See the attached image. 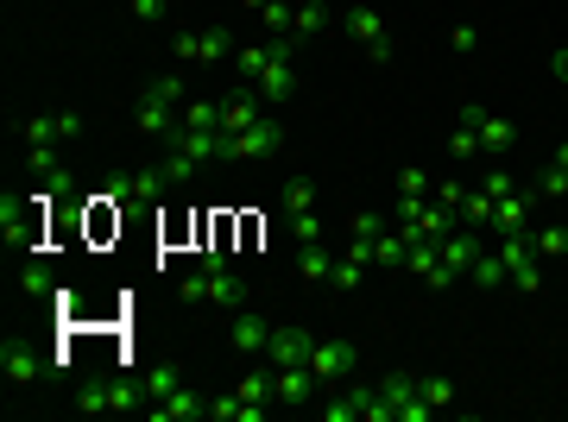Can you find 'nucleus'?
<instances>
[{"label":"nucleus","instance_id":"1","mask_svg":"<svg viewBox=\"0 0 568 422\" xmlns=\"http://www.w3.org/2000/svg\"><path fill=\"white\" fill-rule=\"evenodd\" d=\"M13 133H20V145H26L32 177H39L44 189H63V183H70V171H63V145L82 140V114H26Z\"/></svg>","mask_w":568,"mask_h":422},{"label":"nucleus","instance_id":"2","mask_svg":"<svg viewBox=\"0 0 568 422\" xmlns=\"http://www.w3.org/2000/svg\"><path fill=\"white\" fill-rule=\"evenodd\" d=\"M234 70H241V82H253L265 101H291L297 95V39L278 32L272 44H246V51H234Z\"/></svg>","mask_w":568,"mask_h":422},{"label":"nucleus","instance_id":"3","mask_svg":"<svg viewBox=\"0 0 568 422\" xmlns=\"http://www.w3.org/2000/svg\"><path fill=\"white\" fill-rule=\"evenodd\" d=\"M178 101H183V76H152L140 89V107H133V126L145 140H164L178 126Z\"/></svg>","mask_w":568,"mask_h":422},{"label":"nucleus","instance_id":"4","mask_svg":"<svg viewBox=\"0 0 568 422\" xmlns=\"http://www.w3.org/2000/svg\"><path fill=\"white\" fill-rule=\"evenodd\" d=\"M480 253H487V240H480L474 227H467V234L455 227V234L443 240V253H436V271H429V290H455V284H462L467 271L480 265Z\"/></svg>","mask_w":568,"mask_h":422},{"label":"nucleus","instance_id":"5","mask_svg":"<svg viewBox=\"0 0 568 422\" xmlns=\"http://www.w3.org/2000/svg\"><path fill=\"white\" fill-rule=\"evenodd\" d=\"M178 290L190 302H215V309H241V302H246V278H234L227 265H203V271H190Z\"/></svg>","mask_w":568,"mask_h":422},{"label":"nucleus","instance_id":"6","mask_svg":"<svg viewBox=\"0 0 568 422\" xmlns=\"http://www.w3.org/2000/svg\"><path fill=\"white\" fill-rule=\"evenodd\" d=\"M499 265H506V284H518V290H537L544 284V253L530 246V234H499Z\"/></svg>","mask_w":568,"mask_h":422},{"label":"nucleus","instance_id":"7","mask_svg":"<svg viewBox=\"0 0 568 422\" xmlns=\"http://www.w3.org/2000/svg\"><path fill=\"white\" fill-rule=\"evenodd\" d=\"M462 126L480 140V152L487 158H499V152H511V140H518V126L506 121V114H493V107H480V101H467L462 107Z\"/></svg>","mask_w":568,"mask_h":422},{"label":"nucleus","instance_id":"8","mask_svg":"<svg viewBox=\"0 0 568 422\" xmlns=\"http://www.w3.org/2000/svg\"><path fill=\"white\" fill-rule=\"evenodd\" d=\"M272 152H284V126L272 114L253 121L246 133H222V158H272Z\"/></svg>","mask_w":568,"mask_h":422},{"label":"nucleus","instance_id":"9","mask_svg":"<svg viewBox=\"0 0 568 422\" xmlns=\"http://www.w3.org/2000/svg\"><path fill=\"white\" fill-rule=\"evenodd\" d=\"M171 51H178L183 63H222V58H234V32H227V25H203V32H178V39H171Z\"/></svg>","mask_w":568,"mask_h":422},{"label":"nucleus","instance_id":"10","mask_svg":"<svg viewBox=\"0 0 568 422\" xmlns=\"http://www.w3.org/2000/svg\"><path fill=\"white\" fill-rule=\"evenodd\" d=\"M354 366H361V347L354 341H316V353H310V372L323 379V391L342 384V379H354Z\"/></svg>","mask_w":568,"mask_h":422},{"label":"nucleus","instance_id":"11","mask_svg":"<svg viewBox=\"0 0 568 422\" xmlns=\"http://www.w3.org/2000/svg\"><path fill=\"white\" fill-rule=\"evenodd\" d=\"M347 32L361 39V51L373 63H392V51H398V44H392V32H386V20H379L373 7H347Z\"/></svg>","mask_w":568,"mask_h":422},{"label":"nucleus","instance_id":"12","mask_svg":"<svg viewBox=\"0 0 568 422\" xmlns=\"http://www.w3.org/2000/svg\"><path fill=\"white\" fill-rule=\"evenodd\" d=\"M379 391H386V403H392V422H429L436 416V410L417 398V372H392V379H379Z\"/></svg>","mask_w":568,"mask_h":422},{"label":"nucleus","instance_id":"13","mask_svg":"<svg viewBox=\"0 0 568 422\" xmlns=\"http://www.w3.org/2000/svg\"><path fill=\"white\" fill-rule=\"evenodd\" d=\"M537 189H511V196H499L493 202V234H530V222H537Z\"/></svg>","mask_w":568,"mask_h":422},{"label":"nucleus","instance_id":"14","mask_svg":"<svg viewBox=\"0 0 568 422\" xmlns=\"http://www.w3.org/2000/svg\"><path fill=\"white\" fill-rule=\"evenodd\" d=\"M429 196H436V183H429V171L405 164V171H398V202H392V222H417Z\"/></svg>","mask_w":568,"mask_h":422},{"label":"nucleus","instance_id":"15","mask_svg":"<svg viewBox=\"0 0 568 422\" xmlns=\"http://www.w3.org/2000/svg\"><path fill=\"white\" fill-rule=\"evenodd\" d=\"M265 341H272V322L265 316H253V309H227V347L234 353H265Z\"/></svg>","mask_w":568,"mask_h":422},{"label":"nucleus","instance_id":"16","mask_svg":"<svg viewBox=\"0 0 568 422\" xmlns=\"http://www.w3.org/2000/svg\"><path fill=\"white\" fill-rule=\"evenodd\" d=\"M133 403H145L140 384H121V379H102V384H89V391H77V410H133Z\"/></svg>","mask_w":568,"mask_h":422},{"label":"nucleus","instance_id":"17","mask_svg":"<svg viewBox=\"0 0 568 422\" xmlns=\"http://www.w3.org/2000/svg\"><path fill=\"white\" fill-rule=\"evenodd\" d=\"M316 353V334L304 328H272V341H265V366H310Z\"/></svg>","mask_w":568,"mask_h":422},{"label":"nucleus","instance_id":"18","mask_svg":"<svg viewBox=\"0 0 568 422\" xmlns=\"http://www.w3.org/2000/svg\"><path fill=\"white\" fill-rule=\"evenodd\" d=\"M260 89H253V82H241V89H234V95H222V133H246V126L253 121H265V107H260Z\"/></svg>","mask_w":568,"mask_h":422},{"label":"nucleus","instance_id":"19","mask_svg":"<svg viewBox=\"0 0 568 422\" xmlns=\"http://www.w3.org/2000/svg\"><path fill=\"white\" fill-rule=\"evenodd\" d=\"M272 391H278V403H310L323 391V379L310 366H272Z\"/></svg>","mask_w":568,"mask_h":422},{"label":"nucleus","instance_id":"20","mask_svg":"<svg viewBox=\"0 0 568 422\" xmlns=\"http://www.w3.org/2000/svg\"><path fill=\"white\" fill-rule=\"evenodd\" d=\"M152 416H159V422H203L209 416V398H203V391H190V384H178L171 398L152 403Z\"/></svg>","mask_w":568,"mask_h":422},{"label":"nucleus","instance_id":"21","mask_svg":"<svg viewBox=\"0 0 568 422\" xmlns=\"http://www.w3.org/2000/svg\"><path fill=\"white\" fill-rule=\"evenodd\" d=\"M0 372H7L13 384H39L44 379V360L26 341H7V347H0Z\"/></svg>","mask_w":568,"mask_h":422},{"label":"nucleus","instance_id":"22","mask_svg":"<svg viewBox=\"0 0 568 422\" xmlns=\"http://www.w3.org/2000/svg\"><path fill=\"white\" fill-rule=\"evenodd\" d=\"M537 196H544V202H562V208H568V145H556V152H549L544 177H537Z\"/></svg>","mask_w":568,"mask_h":422},{"label":"nucleus","instance_id":"23","mask_svg":"<svg viewBox=\"0 0 568 422\" xmlns=\"http://www.w3.org/2000/svg\"><path fill=\"white\" fill-rule=\"evenodd\" d=\"M209 422H265V403H246L241 391L234 398H209Z\"/></svg>","mask_w":568,"mask_h":422},{"label":"nucleus","instance_id":"24","mask_svg":"<svg viewBox=\"0 0 568 422\" xmlns=\"http://www.w3.org/2000/svg\"><path fill=\"white\" fill-rule=\"evenodd\" d=\"M417 398L443 416V410H455V398H462V391H455V379H443V372H417Z\"/></svg>","mask_w":568,"mask_h":422},{"label":"nucleus","instance_id":"25","mask_svg":"<svg viewBox=\"0 0 568 422\" xmlns=\"http://www.w3.org/2000/svg\"><path fill=\"white\" fill-rule=\"evenodd\" d=\"M328 25V0H297L291 7V39H310V32H323Z\"/></svg>","mask_w":568,"mask_h":422},{"label":"nucleus","instance_id":"26","mask_svg":"<svg viewBox=\"0 0 568 422\" xmlns=\"http://www.w3.org/2000/svg\"><path fill=\"white\" fill-rule=\"evenodd\" d=\"M178 384H183V372H178V366H152V372L140 379V391H145V410H152L159 398H171Z\"/></svg>","mask_w":568,"mask_h":422},{"label":"nucleus","instance_id":"27","mask_svg":"<svg viewBox=\"0 0 568 422\" xmlns=\"http://www.w3.org/2000/svg\"><path fill=\"white\" fill-rule=\"evenodd\" d=\"M297 271H304L310 284H328V271H335V253H328L323 240H316V246H304V253H297Z\"/></svg>","mask_w":568,"mask_h":422},{"label":"nucleus","instance_id":"28","mask_svg":"<svg viewBox=\"0 0 568 422\" xmlns=\"http://www.w3.org/2000/svg\"><path fill=\"white\" fill-rule=\"evenodd\" d=\"M178 126H209V133H222V101H183Z\"/></svg>","mask_w":568,"mask_h":422},{"label":"nucleus","instance_id":"29","mask_svg":"<svg viewBox=\"0 0 568 422\" xmlns=\"http://www.w3.org/2000/svg\"><path fill=\"white\" fill-rule=\"evenodd\" d=\"M284 215H316V183H310V177L284 183Z\"/></svg>","mask_w":568,"mask_h":422},{"label":"nucleus","instance_id":"30","mask_svg":"<svg viewBox=\"0 0 568 422\" xmlns=\"http://www.w3.org/2000/svg\"><path fill=\"white\" fill-rule=\"evenodd\" d=\"M530 246H537V253H544V259H556V253H568V222L530 227Z\"/></svg>","mask_w":568,"mask_h":422},{"label":"nucleus","instance_id":"31","mask_svg":"<svg viewBox=\"0 0 568 422\" xmlns=\"http://www.w3.org/2000/svg\"><path fill=\"white\" fill-rule=\"evenodd\" d=\"M467 278L480 284V290H499V284H506V265H499V253H493V246H487V253H480V265H474Z\"/></svg>","mask_w":568,"mask_h":422},{"label":"nucleus","instance_id":"32","mask_svg":"<svg viewBox=\"0 0 568 422\" xmlns=\"http://www.w3.org/2000/svg\"><path fill=\"white\" fill-rule=\"evenodd\" d=\"M241 398H246V403H278V391H272V372H253V379H241Z\"/></svg>","mask_w":568,"mask_h":422},{"label":"nucleus","instance_id":"33","mask_svg":"<svg viewBox=\"0 0 568 422\" xmlns=\"http://www.w3.org/2000/svg\"><path fill=\"white\" fill-rule=\"evenodd\" d=\"M480 189H487V196H493V202H499V196H511V189H525V183L511 177V171H499V164H493L487 177H480Z\"/></svg>","mask_w":568,"mask_h":422},{"label":"nucleus","instance_id":"34","mask_svg":"<svg viewBox=\"0 0 568 422\" xmlns=\"http://www.w3.org/2000/svg\"><path fill=\"white\" fill-rule=\"evenodd\" d=\"M448 152H455V158H487V152H480V140H474L462 121H455V133H448Z\"/></svg>","mask_w":568,"mask_h":422},{"label":"nucleus","instance_id":"35","mask_svg":"<svg viewBox=\"0 0 568 422\" xmlns=\"http://www.w3.org/2000/svg\"><path fill=\"white\" fill-rule=\"evenodd\" d=\"M164 7H171V0H126V13H133L140 25H159V20H164Z\"/></svg>","mask_w":568,"mask_h":422},{"label":"nucleus","instance_id":"36","mask_svg":"<svg viewBox=\"0 0 568 422\" xmlns=\"http://www.w3.org/2000/svg\"><path fill=\"white\" fill-rule=\"evenodd\" d=\"M20 290H26V297H44V290H51V271H44V265H26V271H20Z\"/></svg>","mask_w":568,"mask_h":422},{"label":"nucleus","instance_id":"37","mask_svg":"<svg viewBox=\"0 0 568 422\" xmlns=\"http://www.w3.org/2000/svg\"><path fill=\"white\" fill-rule=\"evenodd\" d=\"M448 44H455V51H474V44H480V32H474V25H455V32H448Z\"/></svg>","mask_w":568,"mask_h":422},{"label":"nucleus","instance_id":"38","mask_svg":"<svg viewBox=\"0 0 568 422\" xmlns=\"http://www.w3.org/2000/svg\"><path fill=\"white\" fill-rule=\"evenodd\" d=\"M549 76H556V82H568V51H556V58H549Z\"/></svg>","mask_w":568,"mask_h":422},{"label":"nucleus","instance_id":"39","mask_svg":"<svg viewBox=\"0 0 568 422\" xmlns=\"http://www.w3.org/2000/svg\"><path fill=\"white\" fill-rule=\"evenodd\" d=\"M234 7H260V13H265V7H272V0H234Z\"/></svg>","mask_w":568,"mask_h":422}]
</instances>
